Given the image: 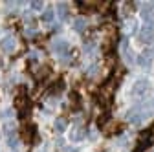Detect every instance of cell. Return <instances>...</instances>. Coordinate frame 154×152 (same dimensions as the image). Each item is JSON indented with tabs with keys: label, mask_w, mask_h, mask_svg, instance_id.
<instances>
[{
	"label": "cell",
	"mask_w": 154,
	"mask_h": 152,
	"mask_svg": "<svg viewBox=\"0 0 154 152\" xmlns=\"http://www.w3.org/2000/svg\"><path fill=\"white\" fill-rule=\"evenodd\" d=\"M149 88V81L147 79H138L136 83H134V88H132V93L134 96H141V93H145Z\"/></svg>",
	"instance_id": "7a4b0ae2"
},
{
	"label": "cell",
	"mask_w": 154,
	"mask_h": 152,
	"mask_svg": "<svg viewBox=\"0 0 154 152\" xmlns=\"http://www.w3.org/2000/svg\"><path fill=\"white\" fill-rule=\"evenodd\" d=\"M66 48H68V44H66V41H63V39H57V41L51 42V51H55V53H61V51H64Z\"/></svg>",
	"instance_id": "5b68a950"
},
{
	"label": "cell",
	"mask_w": 154,
	"mask_h": 152,
	"mask_svg": "<svg viewBox=\"0 0 154 152\" xmlns=\"http://www.w3.org/2000/svg\"><path fill=\"white\" fill-rule=\"evenodd\" d=\"M8 145H9L11 148H17V147H18V136H17V134H9V136H8Z\"/></svg>",
	"instance_id": "9c48e42d"
},
{
	"label": "cell",
	"mask_w": 154,
	"mask_h": 152,
	"mask_svg": "<svg viewBox=\"0 0 154 152\" xmlns=\"http://www.w3.org/2000/svg\"><path fill=\"white\" fill-rule=\"evenodd\" d=\"M53 128H55V132H64L66 130V119L64 117H57L55 121H53Z\"/></svg>",
	"instance_id": "8992f818"
},
{
	"label": "cell",
	"mask_w": 154,
	"mask_h": 152,
	"mask_svg": "<svg viewBox=\"0 0 154 152\" xmlns=\"http://www.w3.org/2000/svg\"><path fill=\"white\" fill-rule=\"evenodd\" d=\"M150 61H152V51H150V50H145V51L140 53V57H138V64H140V66H149Z\"/></svg>",
	"instance_id": "277c9868"
},
{
	"label": "cell",
	"mask_w": 154,
	"mask_h": 152,
	"mask_svg": "<svg viewBox=\"0 0 154 152\" xmlns=\"http://www.w3.org/2000/svg\"><path fill=\"white\" fill-rule=\"evenodd\" d=\"M152 37H154V28H152L150 24H145V26L140 29V33H138V39H141V41H145V42H149Z\"/></svg>",
	"instance_id": "6da1fadb"
},
{
	"label": "cell",
	"mask_w": 154,
	"mask_h": 152,
	"mask_svg": "<svg viewBox=\"0 0 154 152\" xmlns=\"http://www.w3.org/2000/svg\"><path fill=\"white\" fill-rule=\"evenodd\" d=\"M0 48H2V51L13 53L15 48H17V42H15L13 37H6V39H2V42H0Z\"/></svg>",
	"instance_id": "3957f363"
},
{
	"label": "cell",
	"mask_w": 154,
	"mask_h": 152,
	"mask_svg": "<svg viewBox=\"0 0 154 152\" xmlns=\"http://www.w3.org/2000/svg\"><path fill=\"white\" fill-rule=\"evenodd\" d=\"M73 152H77V150H73Z\"/></svg>",
	"instance_id": "5bb4252c"
},
{
	"label": "cell",
	"mask_w": 154,
	"mask_h": 152,
	"mask_svg": "<svg viewBox=\"0 0 154 152\" xmlns=\"http://www.w3.org/2000/svg\"><path fill=\"white\" fill-rule=\"evenodd\" d=\"M85 26H86L85 18H75V20H73V29H77V31H83Z\"/></svg>",
	"instance_id": "ba28073f"
},
{
	"label": "cell",
	"mask_w": 154,
	"mask_h": 152,
	"mask_svg": "<svg viewBox=\"0 0 154 152\" xmlns=\"http://www.w3.org/2000/svg\"><path fill=\"white\" fill-rule=\"evenodd\" d=\"M83 136H85V132H83V128H79V126L73 128V130L70 132V139H72V141H81Z\"/></svg>",
	"instance_id": "52a82bcc"
},
{
	"label": "cell",
	"mask_w": 154,
	"mask_h": 152,
	"mask_svg": "<svg viewBox=\"0 0 154 152\" xmlns=\"http://www.w3.org/2000/svg\"><path fill=\"white\" fill-rule=\"evenodd\" d=\"M141 17H143V18H145V20L149 22V20H150V18H152L154 15H152V11H150L149 8H143V9H141Z\"/></svg>",
	"instance_id": "30bf717a"
},
{
	"label": "cell",
	"mask_w": 154,
	"mask_h": 152,
	"mask_svg": "<svg viewBox=\"0 0 154 152\" xmlns=\"http://www.w3.org/2000/svg\"><path fill=\"white\" fill-rule=\"evenodd\" d=\"M134 26H136V22H134V20H127V24H125L123 29H125L127 33H132V31H134Z\"/></svg>",
	"instance_id": "7c38bea8"
},
{
	"label": "cell",
	"mask_w": 154,
	"mask_h": 152,
	"mask_svg": "<svg viewBox=\"0 0 154 152\" xmlns=\"http://www.w3.org/2000/svg\"><path fill=\"white\" fill-rule=\"evenodd\" d=\"M53 18H55V13H53V11H46V13L42 15V20H44V22H51Z\"/></svg>",
	"instance_id": "8fae6325"
},
{
	"label": "cell",
	"mask_w": 154,
	"mask_h": 152,
	"mask_svg": "<svg viewBox=\"0 0 154 152\" xmlns=\"http://www.w3.org/2000/svg\"><path fill=\"white\" fill-rule=\"evenodd\" d=\"M31 8L33 9H41L42 8V2H31Z\"/></svg>",
	"instance_id": "4fadbf2b"
}]
</instances>
